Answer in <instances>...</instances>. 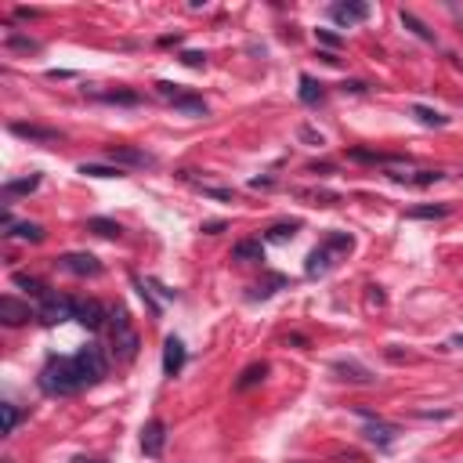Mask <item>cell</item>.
<instances>
[{
	"label": "cell",
	"mask_w": 463,
	"mask_h": 463,
	"mask_svg": "<svg viewBox=\"0 0 463 463\" xmlns=\"http://www.w3.org/2000/svg\"><path fill=\"white\" fill-rule=\"evenodd\" d=\"M40 387H44L48 394L66 398V394H76L87 384H83V373H80L76 359H51L44 369H40Z\"/></svg>",
	"instance_id": "6da1fadb"
},
{
	"label": "cell",
	"mask_w": 463,
	"mask_h": 463,
	"mask_svg": "<svg viewBox=\"0 0 463 463\" xmlns=\"http://www.w3.org/2000/svg\"><path fill=\"white\" fill-rule=\"evenodd\" d=\"M109 329H113V355L120 362H131L138 355V348H141V336H138V329L131 322V315L123 308H113L109 311Z\"/></svg>",
	"instance_id": "7a4b0ae2"
},
{
	"label": "cell",
	"mask_w": 463,
	"mask_h": 463,
	"mask_svg": "<svg viewBox=\"0 0 463 463\" xmlns=\"http://www.w3.org/2000/svg\"><path fill=\"white\" fill-rule=\"evenodd\" d=\"M76 366H80V373H83V384H98L105 373H109V362H105V355H101V348L98 344H87V348H80L76 355Z\"/></svg>",
	"instance_id": "3957f363"
},
{
	"label": "cell",
	"mask_w": 463,
	"mask_h": 463,
	"mask_svg": "<svg viewBox=\"0 0 463 463\" xmlns=\"http://www.w3.org/2000/svg\"><path fill=\"white\" fill-rule=\"evenodd\" d=\"M73 304H76V297H62V293H48V297H40L36 319H40V322H48V326H55V322H66V319H73Z\"/></svg>",
	"instance_id": "277c9868"
},
{
	"label": "cell",
	"mask_w": 463,
	"mask_h": 463,
	"mask_svg": "<svg viewBox=\"0 0 463 463\" xmlns=\"http://www.w3.org/2000/svg\"><path fill=\"white\" fill-rule=\"evenodd\" d=\"M58 268L69 271V276H80V279L101 276V261H98L94 254H62V257H58Z\"/></svg>",
	"instance_id": "5b68a950"
},
{
	"label": "cell",
	"mask_w": 463,
	"mask_h": 463,
	"mask_svg": "<svg viewBox=\"0 0 463 463\" xmlns=\"http://www.w3.org/2000/svg\"><path fill=\"white\" fill-rule=\"evenodd\" d=\"M105 156H109L116 166H156V156L134 149V145H109Z\"/></svg>",
	"instance_id": "8992f818"
},
{
	"label": "cell",
	"mask_w": 463,
	"mask_h": 463,
	"mask_svg": "<svg viewBox=\"0 0 463 463\" xmlns=\"http://www.w3.org/2000/svg\"><path fill=\"white\" fill-rule=\"evenodd\" d=\"M73 319L80 326H87V329H101L105 319H109V308L98 304V301H76L73 304Z\"/></svg>",
	"instance_id": "52a82bcc"
},
{
	"label": "cell",
	"mask_w": 463,
	"mask_h": 463,
	"mask_svg": "<svg viewBox=\"0 0 463 463\" xmlns=\"http://www.w3.org/2000/svg\"><path fill=\"white\" fill-rule=\"evenodd\" d=\"M163 446H166V424H163L159 416H152L149 424L141 427V453L156 460L163 453Z\"/></svg>",
	"instance_id": "ba28073f"
},
{
	"label": "cell",
	"mask_w": 463,
	"mask_h": 463,
	"mask_svg": "<svg viewBox=\"0 0 463 463\" xmlns=\"http://www.w3.org/2000/svg\"><path fill=\"white\" fill-rule=\"evenodd\" d=\"M329 18L336 26H359L369 18V4H362V0H348V4H333L329 8Z\"/></svg>",
	"instance_id": "9c48e42d"
},
{
	"label": "cell",
	"mask_w": 463,
	"mask_h": 463,
	"mask_svg": "<svg viewBox=\"0 0 463 463\" xmlns=\"http://www.w3.org/2000/svg\"><path fill=\"white\" fill-rule=\"evenodd\" d=\"M33 315L36 311L29 304H22L18 297H11V293H8V297H0V322H4V326H22V322L33 319Z\"/></svg>",
	"instance_id": "30bf717a"
},
{
	"label": "cell",
	"mask_w": 463,
	"mask_h": 463,
	"mask_svg": "<svg viewBox=\"0 0 463 463\" xmlns=\"http://www.w3.org/2000/svg\"><path fill=\"white\" fill-rule=\"evenodd\" d=\"M11 134H15V138H26V141H40V145H55V141H62V131H55V127H40V123H11Z\"/></svg>",
	"instance_id": "8fae6325"
},
{
	"label": "cell",
	"mask_w": 463,
	"mask_h": 463,
	"mask_svg": "<svg viewBox=\"0 0 463 463\" xmlns=\"http://www.w3.org/2000/svg\"><path fill=\"white\" fill-rule=\"evenodd\" d=\"M333 373L341 376V380H348V384H373V380H376L373 369H369V366H362V362H355V359H341V362H333Z\"/></svg>",
	"instance_id": "7c38bea8"
},
{
	"label": "cell",
	"mask_w": 463,
	"mask_h": 463,
	"mask_svg": "<svg viewBox=\"0 0 463 463\" xmlns=\"http://www.w3.org/2000/svg\"><path fill=\"white\" fill-rule=\"evenodd\" d=\"M369 441H373V446H380V449H387V446H394V438L398 434H402V431H398L394 424H384V420L380 416H376V420H369V424H366V431H362Z\"/></svg>",
	"instance_id": "4fadbf2b"
},
{
	"label": "cell",
	"mask_w": 463,
	"mask_h": 463,
	"mask_svg": "<svg viewBox=\"0 0 463 463\" xmlns=\"http://www.w3.org/2000/svg\"><path fill=\"white\" fill-rule=\"evenodd\" d=\"M181 366H185V344L178 341V336H166V344H163V373L178 376Z\"/></svg>",
	"instance_id": "5bb4252c"
},
{
	"label": "cell",
	"mask_w": 463,
	"mask_h": 463,
	"mask_svg": "<svg viewBox=\"0 0 463 463\" xmlns=\"http://www.w3.org/2000/svg\"><path fill=\"white\" fill-rule=\"evenodd\" d=\"M232 261H243V264H250V261H264V246H261V239H243V243H236V246H232Z\"/></svg>",
	"instance_id": "9a60e30c"
},
{
	"label": "cell",
	"mask_w": 463,
	"mask_h": 463,
	"mask_svg": "<svg viewBox=\"0 0 463 463\" xmlns=\"http://www.w3.org/2000/svg\"><path fill=\"white\" fill-rule=\"evenodd\" d=\"M333 268V254L326 246H315L311 254H308V264H304V271L308 276H326V271Z\"/></svg>",
	"instance_id": "2e32d148"
},
{
	"label": "cell",
	"mask_w": 463,
	"mask_h": 463,
	"mask_svg": "<svg viewBox=\"0 0 463 463\" xmlns=\"http://www.w3.org/2000/svg\"><path fill=\"white\" fill-rule=\"evenodd\" d=\"M268 376V366L264 362H254V366H246L243 373H239V380H236V391H250V387H257L261 380Z\"/></svg>",
	"instance_id": "e0dca14e"
},
{
	"label": "cell",
	"mask_w": 463,
	"mask_h": 463,
	"mask_svg": "<svg viewBox=\"0 0 463 463\" xmlns=\"http://www.w3.org/2000/svg\"><path fill=\"white\" fill-rule=\"evenodd\" d=\"M36 185H40V174L18 178V181H4V199H15V196H29V192H36Z\"/></svg>",
	"instance_id": "ac0fdd59"
},
{
	"label": "cell",
	"mask_w": 463,
	"mask_h": 463,
	"mask_svg": "<svg viewBox=\"0 0 463 463\" xmlns=\"http://www.w3.org/2000/svg\"><path fill=\"white\" fill-rule=\"evenodd\" d=\"M413 221H438V218H449V203H427V206H413L409 210Z\"/></svg>",
	"instance_id": "d6986e66"
},
{
	"label": "cell",
	"mask_w": 463,
	"mask_h": 463,
	"mask_svg": "<svg viewBox=\"0 0 463 463\" xmlns=\"http://www.w3.org/2000/svg\"><path fill=\"white\" fill-rule=\"evenodd\" d=\"M398 18H402V26H406L413 36H420V40H424V44H434V40H438V36H434V33H431L424 22H420V18H416L413 11H406V8H402V15H398Z\"/></svg>",
	"instance_id": "ffe728a7"
},
{
	"label": "cell",
	"mask_w": 463,
	"mask_h": 463,
	"mask_svg": "<svg viewBox=\"0 0 463 463\" xmlns=\"http://www.w3.org/2000/svg\"><path fill=\"white\" fill-rule=\"evenodd\" d=\"M413 116L424 123V127H449V116H441L431 105H413Z\"/></svg>",
	"instance_id": "44dd1931"
},
{
	"label": "cell",
	"mask_w": 463,
	"mask_h": 463,
	"mask_svg": "<svg viewBox=\"0 0 463 463\" xmlns=\"http://www.w3.org/2000/svg\"><path fill=\"white\" fill-rule=\"evenodd\" d=\"M174 109L185 113V116H206V113H210V109H206V101L196 98V94H181V98H174Z\"/></svg>",
	"instance_id": "7402d4cb"
},
{
	"label": "cell",
	"mask_w": 463,
	"mask_h": 463,
	"mask_svg": "<svg viewBox=\"0 0 463 463\" xmlns=\"http://www.w3.org/2000/svg\"><path fill=\"white\" fill-rule=\"evenodd\" d=\"M326 250H329V254L333 257H341V254H351V246H355V239L348 236V232H329V236H326V243H322Z\"/></svg>",
	"instance_id": "603a6c76"
},
{
	"label": "cell",
	"mask_w": 463,
	"mask_h": 463,
	"mask_svg": "<svg viewBox=\"0 0 463 463\" xmlns=\"http://www.w3.org/2000/svg\"><path fill=\"white\" fill-rule=\"evenodd\" d=\"M4 48L8 51H18V55H36L40 51V44H36L33 36H18V33H8L4 36Z\"/></svg>",
	"instance_id": "cb8c5ba5"
},
{
	"label": "cell",
	"mask_w": 463,
	"mask_h": 463,
	"mask_svg": "<svg viewBox=\"0 0 463 463\" xmlns=\"http://www.w3.org/2000/svg\"><path fill=\"white\" fill-rule=\"evenodd\" d=\"M8 236H11V239H26V243H40V239H44V228L33 225V221H18V225L8 232Z\"/></svg>",
	"instance_id": "d4e9b609"
},
{
	"label": "cell",
	"mask_w": 463,
	"mask_h": 463,
	"mask_svg": "<svg viewBox=\"0 0 463 463\" xmlns=\"http://www.w3.org/2000/svg\"><path fill=\"white\" fill-rule=\"evenodd\" d=\"M15 286H22V290L29 293V297H48V293H51V290H48L44 283H40L36 276H26V271H15Z\"/></svg>",
	"instance_id": "484cf974"
},
{
	"label": "cell",
	"mask_w": 463,
	"mask_h": 463,
	"mask_svg": "<svg viewBox=\"0 0 463 463\" xmlns=\"http://www.w3.org/2000/svg\"><path fill=\"white\" fill-rule=\"evenodd\" d=\"M297 228H301V221H279V225H271L268 228V243H286V239L297 236Z\"/></svg>",
	"instance_id": "4316f807"
},
{
	"label": "cell",
	"mask_w": 463,
	"mask_h": 463,
	"mask_svg": "<svg viewBox=\"0 0 463 463\" xmlns=\"http://www.w3.org/2000/svg\"><path fill=\"white\" fill-rule=\"evenodd\" d=\"M87 232H98V236H105V239H116L123 228H120L116 221H109V218H91V221H87Z\"/></svg>",
	"instance_id": "83f0119b"
},
{
	"label": "cell",
	"mask_w": 463,
	"mask_h": 463,
	"mask_svg": "<svg viewBox=\"0 0 463 463\" xmlns=\"http://www.w3.org/2000/svg\"><path fill=\"white\" fill-rule=\"evenodd\" d=\"M80 174H91V178H123L120 166H105V163H83Z\"/></svg>",
	"instance_id": "f1b7e54d"
},
{
	"label": "cell",
	"mask_w": 463,
	"mask_h": 463,
	"mask_svg": "<svg viewBox=\"0 0 463 463\" xmlns=\"http://www.w3.org/2000/svg\"><path fill=\"white\" fill-rule=\"evenodd\" d=\"M322 98V83H315L311 76H301V101L304 105H315Z\"/></svg>",
	"instance_id": "f546056e"
},
{
	"label": "cell",
	"mask_w": 463,
	"mask_h": 463,
	"mask_svg": "<svg viewBox=\"0 0 463 463\" xmlns=\"http://www.w3.org/2000/svg\"><path fill=\"white\" fill-rule=\"evenodd\" d=\"M304 199H315L319 206H333V203H341V196L336 192H326V188H311V192H301Z\"/></svg>",
	"instance_id": "4dcf8cb0"
},
{
	"label": "cell",
	"mask_w": 463,
	"mask_h": 463,
	"mask_svg": "<svg viewBox=\"0 0 463 463\" xmlns=\"http://www.w3.org/2000/svg\"><path fill=\"white\" fill-rule=\"evenodd\" d=\"M199 192L210 196V199H218V203H232L236 196H232V188H221V185H199Z\"/></svg>",
	"instance_id": "1f68e13d"
},
{
	"label": "cell",
	"mask_w": 463,
	"mask_h": 463,
	"mask_svg": "<svg viewBox=\"0 0 463 463\" xmlns=\"http://www.w3.org/2000/svg\"><path fill=\"white\" fill-rule=\"evenodd\" d=\"M105 101H116V105H138V94L134 91H109V94H101Z\"/></svg>",
	"instance_id": "d6a6232c"
},
{
	"label": "cell",
	"mask_w": 463,
	"mask_h": 463,
	"mask_svg": "<svg viewBox=\"0 0 463 463\" xmlns=\"http://www.w3.org/2000/svg\"><path fill=\"white\" fill-rule=\"evenodd\" d=\"M18 420H22V413H18L15 406H4V434H15L18 431Z\"/></svg>",
	"instance_id": "836d02e7"
},
{
	"label": "cell",
	"mask_w": 463,
	"mask_h": 463,
	"mask_svg": "<svg viewBox=\"0 0 463 463\" xmlns=\"http://www.w3.org/2000/svg\"><path fill=\"white\" fill-rule=\"evenodd\" d=\"M279 286H286V279H283V276H271L264 286H257V290H254V297H271V293H276Z\"/></svg>",
	"instance_id": "e575fe53"
},
{
	"label": "cell",
	"mask_w": 463,
	"mask_h": 463,
	"mask_svg": "<svg viewBox=\"0 0 463 463\" xmlns=\"http://www.w3.org/2000/svg\"><path fill=\"white\" fill-rule=\"evenodd\" d=\"M156 91H159V94H163V98H171V101H174V98H181V94H185V91H181V87H178V83H171V80H159V83H156Z\"/></svg>",
	"instance_id": "d590c367"
},
{
	"label": "cell",
	"mask_w": 463,
	"mask_h": 463,
	"mask_svg": "<svg viewBox=\"0 0 463 463\" xmlns=\"http://www.w3.org/2000/svg\"><path fill=\"white\" fill-rule=\"evenodd\" d=\"M181 62H185V66H192V69H203L206 66V55L203 51H181Z\"/></svg>",
	"instance_id": "8d00e7d4"
},
{
	"label": "cell",
	"mask_w": 463,
	"mask_h": 463,
	"mask_svg": "<svg viewBox=\"0 0 463 463\" xmlns=\"http://www.w3.org/2000/svg\"><path fill=\"white\" fill-rule=\"evenodd\" d=\"M315 36H319V44H326L329 51H336V48H341V36H336V33H329V29H319Z\"/></svg>",
	"instance_id": "74e56055"
},
{
	"label": "cell",
	"mask_w": 463,
	"mask_h": 463,
	"mask_svg": "<svg viewBox=\"0 0 463 463\" xmlns=\"http://www.w3.org/2000/svg\"><path fill=\"white\" fill-rule=\"evenodd\" d=\"M225 228H228L225 221H206V225H203L199 232H203V236H218V232H225Z\"/></svg>",
	"instance_id": "f35d334b"
},
{
	"label": "cell",
	"mask_w": 463,
	"mask_h": 463,
	"mask_svg": "<svg viewBox=\"0 0 463 463\" xmlns=\"http://www.w3.org/2000/svg\"><path fill=\"white\" fill-rule=\"evenodd\" d=\"M301 138L311 141V145H322V134H319V131H311V127H301Z\"/></svg>",
	"instance_id": "ab89813d"
},
{
	"label": "cell",
	"mask_w": 463,
	"mask_h": 463,
	"mask_svg": "<svg viewBox=\"0 0 463 463\" xmlns=\"http://www.w3.org/2000/svg\"><path fill=\"white\" fill-rule=\"evenodd\" d=\"M308 171H311V174H329L333 166H329V163H308Z\"/></svg>",
	"instance_id": "60d3db41"
},
{
	"label": "cell",
	"mask_w": 463,
	"mask_h": 463,
	"mask_svg": "<svg viewBox=\"0 0 463 463\" xmlns=\"http://www.w3.org/2000/svg\"><path fill=\"white\" fill-rule=\"evenodd\" d=\"M369 301H373V304H384V293H380V286H369Z\"/></svg>",
	"instance_id": "b9f144b4"
},
{
	"label": "cell",
	"mask_w": 463,
	"mask_h": 463,
	"mask_svg": "<svg viewBox=\"0 0 463 463\" xmlns=\"http://www.w3.org/2000/svg\"><path fill=\"white\" fill-rule=\"evenodd\" d=\"M319 58H322V62H326V66H336V62H341V58H336V55H333V51H322V55H319Z\"/></svg>",
	"instance_id": "7bdbcfd3"
},
{
	"label": "cell",
	"mask_w": 463,
	"mask_h": 463,
	"mask_svg": "<svg viewBox=\"0 0 463 463\" xmlns=\"http://www.w3.org/2000/svg\"><path fill=\"white\" fill-rule=\"evenodd\" d=\"M453 344H456V348H463V336H453Z\"/></svg>",
	"instance_id": "ee69618b"
},
{
	"label": "cell",
	"mask_w": 463,
	"mask_h": 463,
	"mask_svg": "<svg viewBox=\"0 0 463 463\" xmlns=\"http://www.w3.org/2000/svg\"><path fill=\"white\" fill-rule=\"evenodd\" d=\"M80 463H105V460H80Z\"/></svg>",
	"instance_id": "f6af8a7d"
}]
</instances>
